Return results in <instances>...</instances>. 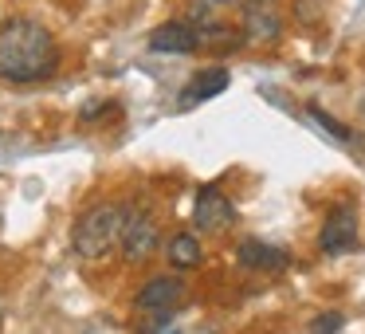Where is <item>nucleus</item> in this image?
<instances>
[{
  "label": "nucleus",
  "mask_w": 365,
  "mask_h": 334,
  "mask_svg": "<svg viewBox=\"0 0 365 334\" xmlns=\"http://www.w3.org/2000/svg\"><path fill=\"white\" fill-rule=\"evenodd\" d=\"M59 67V44L40 20L9 16L0 24V79L4 83H43Z\"/></svg>",
  "instance_id": "nucleus-1"
},
{
  "label": "nucleus",
  "mask_w": 365,
  "mask_h": 334,
  "mask_svg": "<svg viewBox=\"0 0 365 334\" xmlns=\"http://www.w3.org/2000/svg\"><path fill=\"white\" fill-rule=\"evenodd\" d=\"M283 32V16H279V9L271 4V0H247L244 9V36L247 40H275V36Z\"/></svg>",
  "instance_id": "nucleus-9"
},
{
  "label": "nucleus",
  "mask_w": 365,
  "mask_h": 334,
  "mask_svg": "<svg viewBox=\"0 0 365 334\" xmlns=\"http://www.w3.org/2000/svg\"><path fill=\"white\" fill-rule=\"evenodd\" d=\"M228 83H232V75H228V67H205V71H197L189 79V87L181 91V111H192V106H200V103H208V98H216V95H224L228 91Z\"/></svg>",
  "instance_id": "nucleus-8"
},
{
  "label": "nucleus",
  "mask_w": 365,
  "mask_h": 334,
  "mask_svg": "<svg viewBox=\"0 0 365 334\" xmlns=\"http://www.w3.org/2000/svg\"><path fill=\"white\" fill-rule=\"evenodd\" d=\"M118 252L126 263H145L158 252V216H150L145 208H130L126 224H122Z\"/></svg>",
  "instance_id": "nucleus-3"
},
{
  "label": "nucleus",
  "mask_w": 365,
  "mask_h": 334,
  "mask_svg": "<svg viewBox=\"0 0 365 334\" xmlns=\"http://www.w3.org/2000/svg\"><path fill=\"white\" fill-rule=\"evenodd\" d=\"M114 114H118V103H114V98H98V103H87L79 111V122L83 126H98V122L114 118Z\"/></svg>",
  "instance_id": "nucleus-13"
},
{
  "label": "nucleus",
  "mask_w": 365,
  "mask_h": 334,
  "mask_svg": "<svg viewBox=\"0 0 365 334\" xmlns=\"http://www.w3.org/2000/svg\"><path fill=\"white\" fill-rule=\"evenodd\" d=\"M197 4V12L205 16V12H212V9H228V4H244V0H192Z\"/></svg>",
  "instance_id": "nucleus-15"
},
{
  "label": "nucleus",
  "mask_w": 365,
  "mask_h": 334,
  "mask_svg": "<svg viewBox=\"0 0 365 334\" xmlns=\"http://www.w3.org/2000/svg\"><path fill=\"white\" fill-rule=\"evenodd\" d=\"M236 260H240V268H247V271H287L291 268V255H287L283 248L267 244V240H244Z\"/></svg>",
  "instance_id": "nucleus-10"
},
{
  "label": "nucleus",
  "mask_w": 365,
  "mask_h": 334,
  "mask_svg": "<svg viewBox=\"0 0 365 334\" xmlns=\"http://www.w3.org/2000/svg\"><path fill=\"white\" fill-rule=\"evenodd\" d=\"M307 111H310V118H314V122H318V126H322V130H326V134H330V138H338L341 146H354V142H357V134H354V130H349L346 122L330 118V114H326L322 106H307Z\"/></svg>",
  "instance_id": "nucleus-12"
},
{
  "label": "nucleus",
  "mask_w": 365,
  "mask_h": 334,
  "mask_svg": "<svg viewBox=\"0 0 365 334\" xmlns=\"http://www.w3.org/2000/svg\"><path fill=\"white\" fill-rule=\"evenodd\" d=\"M185 299V283L177 275H153L150 283H142V291L134 295V307L142 310V315H169V310H177Z\"/></svg>",
  "instance_id": "nucleus-5"
},
{
  "label": "nucleus",
  "mask_w": 365,
  "mask_h": 334,
  "mask_svg": "<svg viewBox=\"0 0 365 334\" xmlns=\"http://www.w3.org/2000/svg\"><path fill=\"white\" fill-rule=\"evenodd\" d=\"M200 260H205V252H200V240L192 232H181V236L169 240V263L173 268L189 271V268H200Z\"/></svg>",
  "instance_id": "nucleus-11"
},
{
  "label": "nucleus",
  "mask_w": 365,
  "mask_h": 334,
  "mask_svg": "<svg viewBox=\"0 0 365 334\" xmlns=\"http://www.w3.org/2000/svg\"><path fill=\"white\" fill-rule=\"evenodd\" d=\"M341 326H346V315H341V310H326V315H318L314 323H310V330L314 334H338Z\"/></svg>",
  "instance_id": "nucleus-14"
},
{
  "label": "nucleus",
  "mask_w": 365,
  "mask_h": 334,
  "mask_svg": "<svg viewBox=\"0 0 365 334\" xmlns=\"http://www.w3.org/2000/svg\"><path fill=\"white\" fill-rule=\"evenodd\" d=\"M318 248L326 255H346L357 248V208L354 205H334L318 232Z\"/></svg>",
  "instance_id": "nucleus-4"
},
{
  "label": "nucleus",
  "mask_w": 365,
  "mask_h": 334,
  "mask_svg": "<svg viewBox=\"0 0 365 334\" xmlns=\"http://www.w3.org/2000/svg\"><path fill=\"white\" fill-rule=\"evenodd\" d=\"M150 51L158 56H189L200 51V28L192 20H165L150 32Z\"/></svg>",
  "instance_id": "nucleus-6"
},
{
  "label": "nucleus",
  "mask_w": 365,
  "mask_h": 334,
  "mask_svg": "<svg viewBox=\"0 0 365 334\" xmlns=\"http://www.w3.org/2000/svg\"><path fill=\"white\" fill-rule=\"evenodd\" d=\"M361 118H365V98H361Z\"/></svg>",
  "instance_id": "nucleus-16"
},
{
  "label": "nucleus",
  "mask_w": 365,
  "mask_h": 334,
  "mask_svg": "<svg viewBox=\"0 0 365 334\" xmlns=\"http://www.w3.org/2000/svg\"><path fill=\"white\" fill-rule=\"evenodd\" d=\"M126 213H130V205H122V201H103V205L87 208L71 228L75 255H83V260H106L110 252H118Z\"/></svg>",
  "instance_id": "nucleus-2"
},
{
  "label": "nucleus",
  "mask_w": 365,
  "mask_h": 334,
  "mask_svg": "<svg viewBox=\"0 0 365 334\" xmlns=\"http://www.w3.org/2000/svg\"><path fill=\"white\" fill-rule=\"evenodd\" d=\"M232 221H236L232 201L224 197L216 185H205V189L197 193V205H192V224H197L200 232H224V228H232Z\"/></svg>",
  "instance_id": "nucleus-7"
}]
</instances>
